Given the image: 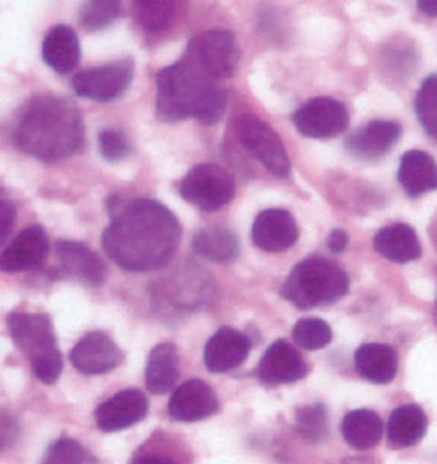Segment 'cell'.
<instances>
[{"mask_svg":"<svg viewBox=\"0 0 437 464\" xmlns=\"http://www.w3.org/2000/svg\"><path fill=\"white\" fill-rule=\"evenodd\" d=\"M109 215L110 225L102 235V246L121 269L146 273L172 261L182 228L165 204L115 194L110 198Z\"/></svg>","mask_w":437,"mask_h":464,"instance_id":"cell-1","label":"cell"},{"mask_svg":"<svg viewBox=\"0 0 437 464\" xmlns=\"http://www.w3.org/2000/svg\"><path fill=\"white\" fill-rule=\"evenodd\" d=\"M13 142L24 155L57 163L81 151L84 122L78 105L59 94L32 98L17 117Z\"/></svg>","mask_w":437,"mask_h":464,"instance_id":"cell-2","label":"cell"},{"mask_svg":"<svg viewBox=\"0 0 437 464\" xmlns=\"http://www.w3.org/2000/svg\"><path fill=\"white\" fill-rule=\"evenodd\" d=\"M227 109V92L188 55L157 76V111L163 122L196 119L215 125Z\"/></svg>","mask_w":437,"mask_h":464,"instance_id":"cell-3","label":"cell"},{"mask_svg":"<svg viewBox=\"0 0 437 464\" xmlns=\"http://www.w3.org/2000/svg\"><path fill=\"white\" fill-rule=\"evenodd\" d=\"M350 279L344 269L323 256L298 263L281 286V296L297 309L329 307L348 294Z\"/></svg>","mask_w":437,"mask_h":464,"instance_id":"cell-4","label":"cell"},{"mask_svg":"<svg viewBox=\"0 0 437 464\" xmlns=\"http://www.w3.org/2000/svg\"><path fill=\"white\" fill-rule=\"evenodd\" d=\"M7 325L19 352L28 358L33 375L44 384L57 382L63 369V353L47 314L13 312Z\"/></svg>","mask_w":437,"mask_h":464,"instance_id":"cell-5","label":"cell"},{"mask_svg":"<svg viewBox=\"0 0 437 464\" xmlns=\"http://www.w3.org/2000/svg\"><path fill=\"white\" fill-rule=\"evenodd\" d=\"M237 140L254 156L266 170L278 179L290 175L292 163L280 136L254 115H240L234 122Z\"/></svg>","mask_w":437,"mask_h":464,"instance_id":"cell-6","label":"cell"},{"mask_svg":"<svg viewBox=\"0 0 437 464\" xmlns=\"http://www.w3.org/2000/svg\"><path fill=\"white\" fill-rule=\"evenodd\" d=\"M179 188L186 201L208 213L218 211L235 198L234 177L213 163L194 167Z\"/></svg>","mask_w":437,"mask_h":464,"instance_id":"cell-7","label":"cell"},{"mask_svg":"<svg viewBox=\"0 0 437 464\" xmlns=\"http://www.w3.org/2000/svg\"><path fill=\"white\" fill-rule=\"evenodd\" d=\"M186 55L213 79L232 78L240 61L234 33L209 30L194 36L188 44Z\"/></svg>","mask_w":437,"mask_h":464,"instance_id":"cell-8","label":"cell"},{"mask_svg":"<svg viewBox=\"0 0 437 464\" xmlns=\"http://www.w3.org/2000/svg\"><path fill=\"white\" fill-rule=\"evenodd\" d=\"M132 78L134 63L131 59H122L79 72L73 79V90L81 98L109 103L127 92Z\"/></svg>","mask_w":437,"mask_h":464,"instance_id":"cell-9","label":"cell"},{"mask_svg":"<svg viewBox=\"0 0 437 464\" xmlns=\"http://www.w3.org/2000/svg\"><path fill=\"white\" fill-rule=\"evenodd\" d=\"M292 122L304 138L329 140L344 132L350 122V115L342 102L317 96L294 113Z\"/></svg>","mask_w":437,"mask_h":464,"instance_id":"cell-10","label":"cell"},{"mask_svg":"<svg viewBox=\"0 0 437 464\" xmlns=\"http://www.w3.org/2000/svg\"><path fill=\"white\" fill-rule=\"evenodd\" d=\"M55 273L63 278L76 279L88 286L98 288L107 279V266L93 248L73 240L55 244Z\"/></svg>","mask_w":437,"mask_h":464,"instance_id":"cell-11","label":"cell"},{"mask_svg":"<svg viewBox=\"0 0 437 464\" xmlns=\"http://www.w3.org/2000/svg\"><path fill=\"white\" fill-rule=\"evenodd\" d=\"M150 410L140 389H124L94 410V423L102 432H119L142 421Z\"/></svg>","mask_w":437,"mask_h":464,"instance_id":"cell-12","label":"cell"},{"mask_svg":"<svg viewBox=\"0 0 437 464\" xmlns=\"http://www.w3.org/2000/svg\"><path fill=\"white\" fill-rule=\"evenodd\" d=\"M69 360L83 375H102L115 371L122 362V352L109 334L94 331L71 350Z\"/></svg>","mask_w":437,"mask_h":464,"instance_id":"cell-13","label":"cell"},{"mask_svg":"<svg viewBox=\"0 0 437 464\" xmlns=\"http://www.w3.org/2000/svg\"><path fill=\"white\" fill-rule=\"evenodd\" d=\"M309 365L297 350L285 340H277L261 358L257 365V377L267 386L294 384L306 379Z\"/></svg>","mask_w":437,"mask_h":464,"instance_id":"cell-14","label":"cell"},{"mask_svg":"<svg viewBox=\"0 0 437 464\" xmlns=\"http://www.w3.org/2000/svg\"><path fill=\"white\" fill-rule=\"evenodd\" d=\"M218 411L219 401L215 391L201 379H190L177 387L169 401V415L182 423L201 421Z\"/></svg>","mask_w":437,"mask_h":464,"instance_id":"cell-15","label":"cell"},{"mask_svg":"<svg viewBox=\"0 0 437 464\" xmlns=\"http://www.w3.org/2000/svg\"><path fill=\"white\" fill-rule=\"evenodd\" d=\"M50 242L44 227L32 225L19 232L16 238L4 248L0 267L4 273H23L38 269L47 259Z\"/></svg>","mask_w":437,"mask_h":464,"instance_id":"cell-16","label":"cell"},{"mask_svg":"<svg viewBox=\"0 0 437 464\" xmlns=\"http://www.w3.org/2000/svg\"><path fill=\"white\" fill-rule=\"evenodd\" d=\"M249 353V338L234 327L223 325L204 346V365L211 373H227L238 369Z\"/></svg>","mask_w":437,"mask_h":464,"instance_id":"cell-17","label":"cell"},{"mask_svg":"<svg viewBox=\"0 0 437 464\" xmlns=\"http://www.w3.org/2000/svg\"><path fill=\"white\" fill-rule=\"evenodd\" d=\"M297 238L296 218L286 209H265L252 225V240L265 252H285L296 246Z\"/></svg>","mask_w":437,"mask_h":464,"instance_id":"cell-18","label":"cell"},{"mask_svg":"<svg viewBox=\"0 0 437 464\" xmlns=\"http://www.w3.org/2000/svg\"><path fill=\"white\" fill-rule=\"evenodd\" d=\"M402 138V125L393 121H373L362 125L345 140L346 151L364 161H374L388 155Z\"/></svg>","mask_w":437,"mask_h":464,"instance_id":"cell-19","label":"cell"},{"mask_svg":"<svg viewBox=\"0 0 437 464\" xmlns=\"http://www.w3.org/2000/svg\"><path fill=\"white\" fill-rule=\"evenodd\" d=\"M398 182L408 198H421L437 190V163L429 153L412 150L402 156Z\"/></svg>","mask_w":437,"mask_h":464,"instance_id":"cell-20","label":"cell"},{"mask_svg":"<svg viewBox=\"0 0 437 464\" xmlns=\"http://www.w3.org/2000/svg\"><path fill=\"white\" fill-rule=\"evenodd\" d=\"M355 369L373 384H390L398 372V353L384 343H365L355 352Z\"/></svg>","mask_w":437,"mask_h":464,"instance_id":"cell-21","label":"cell"},{"mask_svg":"<svg viewBox=\"0 0 437 464\" xmlns=\"http://www.w3.org/2000/svg\"><path fill=\"white\" fill-rule=\"evenodd\" d=\"M374 248L391 263L406 264L421 257L419 235L405 223H394L375 233Z\"/></svg>","mask_w":437,"mask_h":464,"instance_id":"cell-22","label":"cell"},{"mask_svg":"<svg viewBox=\"0 0 437 464\" xmlns=\"http://www.w3.org/2000/svg\"><path fill=\"white\" fill-rule=\"evenodd\" d=\"M44 61L59 74H69L81 61V45L78 34L65 24H57L48 32L42 48Z\"/></svg>","mask_w":437,"mask_h":464,"instance_id":"cell-23","label":"cell"},{"mask_svg":"<svg viewBox=\"0 0 437 464\" xmlns=\"http://www.w3.org/2000/svg\"><path fill=\"white\" fill-rule=\"evenodd\" d=\"M180 377V356L172 343L157 344L150 358L144 372V381L150 392L153 394H167L170 392Z\"/></svg>","mask_w":437,"mask_h":464,"instance_id":"cell-24","label":"cell"},{"mask_svg":"<svg viewBox=\"0 0 437 464\" xmlns=\"http://www.w3.org/2000/svg\"><path fill=\"white\" fill-rule=\"evenodd\" d=\"M429 420L419 404H403L391 413L386 433L391 446L394 448H413L421 442L427 432Z\"/></svg>","mask_w":437,"mask_h":464,"instance_id":"cell-25","label":"cell"},{"mask_svg":"<svg viewBox=\"0 0 437 464\" xmlns=\"http://www.w3.org/2000/svg\"><path fill=\"white\" fill-rule=\"evenodd\" d=\"M192 250L209 263H234L240 254V244L230 228L208 227L194 235Z\"/></svg>","mask_w":437,"mask_h":464,"instance_id":"cell-26","label":"cell"},{"mask_svg":"<svg viewBox=\"0 0 437 464\" xmlns=\"http://www.w3.org/2000/svg\"><path fill=\"white\" fill-rule=\"evenodd\" d=\"M384 433V423L373 410H352L342 421V435L348 446L367 450L379 444Z\"/></svg>","mask_w":437,"mask_h":464,"instance_id":"cell-27","label":"cell"},{"mask_svg":"<svg viewBox=\"0 0 437 464\" xmlns=\"http://www.w3.org/2000/svg\"><path fill=\"white\" fill-rule=\"evenodd\" d=\"M136 19L148 33H161L172 26L175 4L172 0H140L134 2Z\"/></svg>","mask_w":437,"mask_h":464,"instance_id":"cell-28","label":"cell"},{"mask_svg":"<svg viewBox=\"0 0 437 464\" xmlns=\"http://www.w3.org/2000/svg\"><path fill=\"white\" fill-rule=\"evenodd\" d=\"M296 427L302 440L319 442L328 435V413L325 404L314 402L298 408L296 413Z\"/></svg>","mask_w":437,"mask_h":464,"instance_id":"cell-29","label":"cell"},{"mask_svg":"<svg viewBox=\"0 0 437 464\" xmlns=\"http://www.w3.org/2000/svg\"><path fill=\"white\" fill-rule=\"evenodd\" d=\"M415 113L425 134L437 142V74L423 79L415 96Z\"/></svg>","mask_w":437,"mask_h":464,"instance_id":"cell-30","label":"cell"},{"mask_svg":"<svg viewBox=\"0 0 437 464\" xmlns=\"http://www.w3.org/2000/svg\"><path fill=\"white\" fill-rule=\"evenodd\" d=\"M122 14V5L115 0H93L83 4L79 23L86 32H100L109 28Z\"/></svg>","mask_w":437,"mask_h":464,"instance_id":"cell-31","label":"cell"},{"mask_svg":"<svg viewBox=\"0 0 437 464\" xmlns=\"http://www.w3.org/2000/svg\"><path fill=\"white\" fill-rule=\"evenodd\" d=\"M42 464H98V459L78 440L61 437L48 446Z\"/></svg>","mask_w":437,"mask_h":464,"instance_id":"cell-32","label":"cell"},{"mask_svg":"<svg viewBox=\"0 0 437 464\" xmlns=\"http://www.w3.org/2000/svg\"><path fill=\"white\" fill-rule=\"evenodd\" d=\"M294 340L304 350L326 348L333 340V331L323 319H302L294 327Z\"/></svg>","mask_w":437,"mask_h":464,"instance_id":"cell-33","label":"cell"},{"mask_svg":"<svg viewBox=\"0 0 437 464\" xmlns=\"http://www.w3.org/2000/svg\"><path fill=\"white\" fill-rule=\"evenodd\" d=\"M98 144H100V153L110 163L122 161L132 151V146L127 140V136L119 129L102 130L100 138H98Z\"/></svg>","mask_w":437,"mask_h":464,"instance_id":"cell-34","label":"cell"},{"mask_svg":"<svg viewBox=\"0 0 437 464\" xmlns=\"http://www.w3.org/2000/svg\"><path fill=\"white\" fill-rule=\"evenodd\" d=\"M15 223H16V208L2 194V199H0V240H2V246H5L7 237L15 228Z\"/></svg>","mask_w":437,"mask_h":464,"instance_id":"cell-35","label":"cell"},{"mask_svg":"<svg viewBox=\"0 0 437 464\" xmlns=\"http://www.w3.org/2000/svg\"><path fill=\"white\" fill-rule=\"evenodd\" d=\"M326 246L331 254H342L345 252V248L348 246V233L345 230H333L329 233L328 240H326Z\"/></svg>","mask_w":437,"mask_h":464,"instance_id":"cell-36","label":"cell"},{"mask_svg":"<svg viewBox=\"0 0 437 464\" xmlns=\"http://www.w3.org/2000/svg\"><path fill=\"white\" fill-rule=\"evenodd\" d=\"M132 464H179L173 461L172 458H165V456H157V454H146V456H136Z\"/></svg>","mask_w":437,"mask_h":464,"instance_id":"cell-37","label":"cell"},{"mask_svg":"<svg viewBox=\"0 0 437 464\" xmlns=\"http://www.w3.org/2000/svg\"><path fill=\"white\" fill-rule=\"evenodd\" d=\"M425 16L437 17V0H425L417 4Z\"/></svg>","mask_w":437,"mask_h":464,"instance_id":"cell-38","label":"cell"},{"mask_svg":"<svg viewBox=\"0 0 437 464\" xmlns=\"http://www.w3.org/2000/svg\"><path fill=\"white\" fill-rule=\"evenodd\" d=\"M436 304H437V302H436Z\"/></svg>","mask_w":437,"mask_h":464,"instance_id":"cell-39","label":"cell"}]
</instances>
